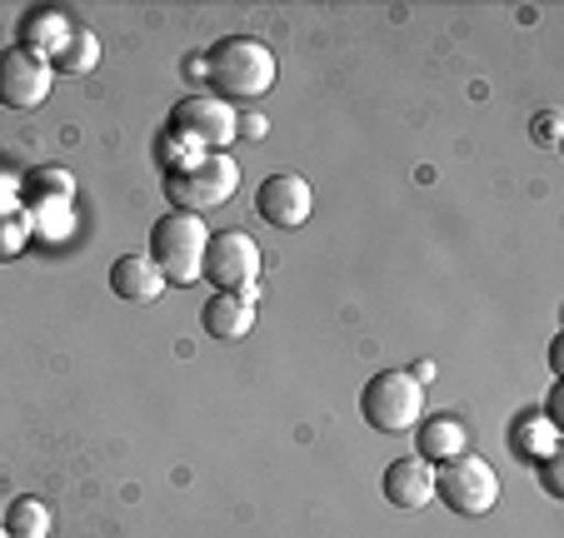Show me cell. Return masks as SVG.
Returning a JSON list of instances; mask_svg holds the SVG:
<instances>
[{
  "instance_id": "17",
  "label": "cell",
  "mask_w": 564,
  "mask_h": 538,
  "mask_svg": "<svg viewBox=\"0 0 564 538\" xmlns=\"http://www.w3.org/2000/svg\"><path fill=\"white\" fill-rule=\"evenodd\" d=\"M6 534L11 538H51V508H45V498H15L11 508H6Z\"/></svg>"
},
{
  "instance_id": "10",
  "label": "cell",
  "mask_w": 564,
  "mask_h": 538,
  "mask_svg": "<svg viewBox=\"0 0 564 538\" xmlns=\"http://www.w3.org/2000/svg\"><path fill=\"white\" fill-rule=\"evenodd\" d=\"M256 289H246V295H220L215 289L210 299H205L200 309V325L210 339H225V344H235V339H246L250 329H256Z\"/></svg>"
},
{
  "instance_id": "11",
  "label": "cell",
  "mask_w": 564,
  "mask_h": 538,
  "mask_svg": "<svg viewBox=\"0 0 564 538\" xmlns=\"http://www.w3.org/2000/svg\"><path fill=\"white\" fill-rule=\"evenodd\" d=\"M384 498L394 508H425L435 504V469L425 459H394L384 469Z\"/></svg>"
},
{
  "instance_id": "9",
  "label": "cell",
  "mask_w": 564,
  "mask_h": 538,
  "mask_svg": "<svg viewBox=\"0 0 564 538\" xmlns=\"http://www.w3.org/2000/svg\"><path fill=\"white\" fill-rule=\"evenodd\" d=\"M256 210H260V220L275 224V230H300V224L310 220V210H315L310 179H300L295 169H280V175L260 179Z\"/></svg>"
},
{
  "instance_id": "4",
  "label": "cell",
  "mask_w": 564,
  "mask_h": 538,
  "mask_svg": "<svg viewBox=\"0 0 564 538\" xmlns=\"http://www.w3.org/2000/svg\"><path fill=\"white\" fill-rule=\"evenodd\" d=\"M360 414H365V424L380 433H410L425 419V384H415L405 370L375 374L360 389Z\"/></svg>"
},
{
  "instance_id": "15",
  "label": "cell",
  "mask_w": 564,
  "mask_h": 538,
  "mask_svg": "<svg viewBox=\"0 0 564 538\" xmlns=\"http://www.w3.org/2000/svg\"><path fill=\"white\" fill-rule=\"evenodd\" d=\"M510 443L520 449L524 459H534V464H540V459H550L554 449H560V429H554L544 414H520V424L510 429Z\"/></svg>"
},
{
  "instance_id": "21",
  "label": "cell",
  "mask_w": 564,
  "mask_h": 538,
  "mask_svg": "<svg viewBox=\"0 0 564 538\" xmlns=\"http://www.w3.org/2000/svg\"><path fill=\"white\" fill-rule=\"evenodd\" d=\"M540 479H544V488H550V498H564V469H560V454L540 459Z\"/></svg>"
},
{
  "instance_id": "3",
  "label": "cell",
  "mask_w": 564,
  "mask_h": 538,
  "mask_svg": "<svg viewBox=\"0 0 564 538\" xmlns=\"http://www.w3.org/2000/svg\"><path fill=\"white\" fill-rule=\"evenodd\" d=\"M235 185H240V169H235L230 155H195L191 165L165 175V200L181 215H205L230 200Z\"/></svg>"
},
{
  "instance_id": "2",
  "label": "cell",
  "mask_w": 564,
  "mask_h": 538,
  "mask_svg": "<svg viewBox=\"0 0 564 538\" xmlns=\"http://www.w3.org/2000/svg\"><path fill=\"white\" fill-rule=\"evenodd\" d=\"M205 244H210V234H205L200 215L171 210V215H160L155 230H150V260H155V270L171 285H195L205 264Z\"/></svg>"
},
{
  "instance_id": "22",
  "label": "cell",
  "mask_w": 564,
  "mask_h": 538,
  "mask_svg": "<svg viewBox=\"0 0 564 538\" xmlns=\"http://www.w3.org/2000/svg\"><path fill=\"white\" fill-rule=\"evenodd\" d=\"M410 380H415V384H430V380H435V364H430V359H425V364H415V370H410Z\"/></svg>"
},
{
  "instance_id": "7",
  "label": "cell",
  "mask_w": 564,
  "mask_h": 538,
  "mask_svg": "<svg viewBox=\"0 0 564 538\" xmlns=\"http://www.w3.org/2000/svg\"><path fill=\"white\" fill-rule=\"evenodd\" d=\"M260 244L250 240L246 230H220L210 234V244H205V264L200 275L210 279L220 295H246V289H256L260 279Z\"/></svg>"
},
{
  "instance_id": "18",
  "label": "cell",
  "mask_w": 564,
  "mask_h": 538,
  "mask_svg": "<svg viewBox=\"0 0 564 538\" xmlns=\"http://www.w3.org/2000/svg\"><path fill=\"white\" fill-rule=\"evenodd\" d=\"M25 195H31L35 205L55 200L65 210V205H70V195H75V179L65 175V169H31V179H25Z\"/></svg>"
},
{
  "instance_id": "1",
  "label": "cell",
  "mask_w": 564,
  "mask_h": 538,
  "mask_svg": "<svg viewBox=\"0 0 564 538\" xmlns=\"http://www.w3.org/2000/svg\"><path fill=\"white\" fill-rule=\"evenodd\" d=\"M200 61H205V80H210L215 100H225V106H256L275 85V55L256 35H225Z\"/></svg>"
},
{
  "instance_id": "5",
  "label": "cell",
  "mask_w": 564,
  "mask_h": 538,
  "mask_svg": "<svg viewBox=\"0 0 564 538\" xmlns=\"http://www.w3.org/2000/svg\"><path fill=\"white\" fill-rule=\"evenodd\" d=\"M235 135H240V116L215 96H191L171 110V140H181L191 155H225Z\"/></svg>"
},
{
  "instance_id": "20",
  "label": "cell",
  "mask_w": 564,
  "mask_h": 538,
  "mask_svg": "<svg viewBox=\"0 0 564 538\" xmlns=\"http://www.w3.org/2000/svg\"><path fill=\"white\" fill-rule=\"evenodd\" d=\"M534 145H544V150H554V145H560V116H554V110H544V116H534Z\"/></svg>"
},
{
  "instance_id": "14",
  "label": "cell",
  "mask_w": 564,
  "mask_h": 538,
  "mask_svg": "<svg viewBox=\"0 0 564 538\" xmlns=\"http://www.w3.org/2000/svg\"><path fill=\"white\" fill-rule=\"evenodd\" d=\"M65 35H70V21H65L61 11H31L21 25V45L35 55H45V61L65 45Z\"/></svg>"
},
{
  "instance_id": "12",
  "label": "cell",
  "mask_w": 564,
  "mask_h": 538,
  "mask_svg": "<svg viewBox=\"0 0 564 538\" xmlns=\"http://www.w3.org/2000/svg\"><path fill=\"white\" fill-rule=\"evenodd\" d=\"M110 289H116V299L150 305V299H160V289H165V275L155 270L150 254H120V260L110 264Z\"/></svg>"
},
{
  "instance_id": "19",
  "label": "cell",
  "mask_w": 564,
  "mask_h": 538,
  "mask_svg": "<svg viewBox=\"0 0 564 538\" xmlns=\"http://www.w3.org/2000/svg\"><path fill=\"white\" fill-rule=\"evenodd\" d=\"M25 240H31V224L15 210H6V200H0V264L15 260V254L25 250Z\"/></svg>"
},
{
  "instance_id": "13",
  "label": "cell",
  "mask_w": 564,
  "mask_h": 538,
  "mask_svg": "<svg viewBox=\"0 0 564 538\" xmlns=\"http://www.w3.org/2000/svg\"><path fill=\"white\" fill-rule=\"evenodd\" d=\"M459 454H465V424L455 414H435V419L415 424V459L440 469L445 459H459Z\"/></svg>"
},
{
  "instance_id": "16",
  "label": "cell",
  "mask_w": 564,
  "mask_h": 538,
  "mask_svg": "<svg viewBox=\"0 0 564 538\" xmlns=\"http://www.w3.org/2000/svg\"><path fill=\"white\" fill-rule=\"evenodd\" d=\"M100 65V41L90 31H80V25H70V35H65V45L51 55V70H70V75H86Z\"/></svg>"
},
{
  "instance_id": "8",
  "label": "cell",
  "mask_w": 564,
  "mask_h": 538,
  "mask_svg": "<svg viewBox=\"0 0 564 538\" xmlns=\"http://www.w3.org/2000/svg\"><path fill=\"white\" fill-rule=\"evenodd\" d=\"M51 61L35 51H25V45H11V51L0 55V100L15 110H35L45 106V96H51Z\"/></svg>"
},
{
  "instance_id": "23",
  "label": "cell",
  "mask_w": 564,
  "mask_h": 538,
  "mask_svg": "<svg viewBox=\"0 0 564 538\" xmlns=\"http://www.w3.org/2000/svg\"><path fill=\"white\" fill-rule=\"evenodd\" d=\"M0 538H11V534H6V524H0Z\"/></svg>"
},
{
  "instance_id": "6",
  "label": "cell",
  "mask_w": 564,
  "mask_h": 538,
  "mask_svg": "<svg viewBox=\"0 0 564 538\" xmlns=\"http://www.w3.org/2000/svg\"><path fill=\"white\" fill-rule=\"evenodd\" d=\"M435 498L445 508H455V514L479 518V514H490V508L500 504V474L475 454L445 459V464L435 469Z\"/></svg>"
}]
</instances>
